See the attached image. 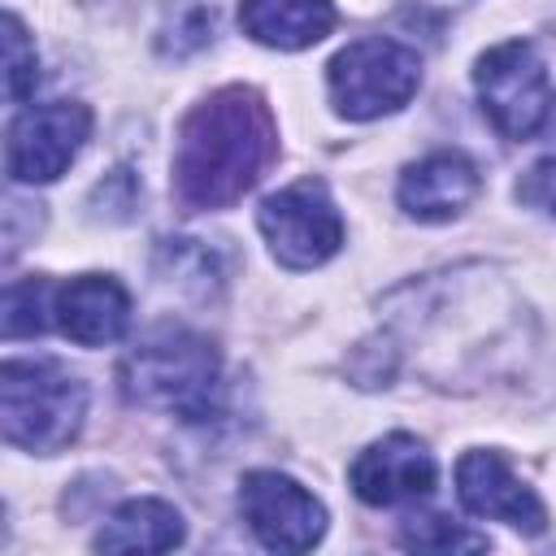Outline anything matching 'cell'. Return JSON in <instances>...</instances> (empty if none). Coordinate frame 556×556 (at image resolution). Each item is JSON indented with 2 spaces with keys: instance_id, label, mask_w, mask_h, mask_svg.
Here are the masks:
<instances>
[{
  "instance_id": "cell-1",
  "label": "cell",
  "mask_w": 556,
  "mask_h": 556,
  "mask_svg": "<svg viewBox=\"0 0 556 556\" xmlns=\"http://www.w3.org/2000/svg\"><path fill=\"white\" fill-rule=\"evenodd\" d=\"M278 156V126L261 91L222 87L200 100L174 148V191L187 208H230Z\"/></svg>"
},
{
  "instance_id": "cell-2",
  "label": "cell",
  "mask_w": 556,
  "mask_h": 556,
  "mask_svg": "<svg viewBox=\"0 0 556 556\" xmlns=\"http://www.w3.org/2000/svg\"><path fill=\"white\" fill-rule=\"evenodd\" d=\"M122 395L139 408H161L182 421H208L222 400L217 348L187 326H156L143 334L122 369Z\"/></svg>"
},
{
  "instance_id": "cell-3",
  "label": "cell",
  "mask_w": 556,
  "mask_h": 556,
  "mask_svg": "<svg viewBox=\"0 0 556 556\" xmlns=\"http://www.w3.org/2000/svg\"><path fill=\"white\" fill-rule=\"evenodd\" d=\"M87 417V387L52 361L0 365V421L4 439L22 452L52 456L70 447Z\"/></svg>"
},
{
  "instance_id": "cell-4",
  "label": "cell",
  "mask_w": 556,
  "mask_h": 556,
  "mask_svg": "<svg viewBox=\"0 0 556 556\" xmlns=\"http://www.w3.org/2000/svg\"><path fill=\"white\" fill-rule=\"evenodd\" d=\"M326 87L339 117L374 122L413 100V91L421 87V56L400 39H356L330 56Z\"/></svg>"
},
{
  "instance_id": "cell-5",
  "label": "cell",
  "mask_w": 556,
  "mask_h": 556,
  "mask_svg": "<svg viewBox=\"0 0 556 556\" xmlns=\"http://www.w3.org/2000/svg\"><path fill=\"white\" fill-rule=\"evenodd\" d=\"M473 87H478L482 113L504 139L521 143L543 130L547 109H552V87H547V65L534 52V43L508 39L482 52L473 70Z\"/></svg>"
},
{
  "instance_id": "cell-6",
  "label": "cell",
  "mask_w": 556,
  "mask_h": 556,
  "mask_svg": "<svg viewBox=\"0 0 556 556\" xmlns=\"http://www.w3.org/2000/svg\"><path fill=\"white\" fill-rule=\"evenodd\" d=\"M256 226H261L274 261L287 269H313V265L330 261L343 243V217L321 178H300V182L265 195L256 208Z\"/></svg>"
},
{
  "instance_id": "cell-7",
  "label": "cell",
  "mask_w": 556,
  "mask_h": 556,
  "mask_svg": "<svg viewBox=\"0 0 556 556\" xmlns=\"http://www.w3.org/2000/svg\"><path fill=\"white\" fill-rule=\"evenodd\" d=\"M87 135H91V109L78 100H52V104L22 109L9 126L4 169L22 187L52 182L74 165Z\"/></svg>"
},
{
  "instance_id": "cell-8",
  "label": "cell",
  "mask_w": 556,
  "mask_h": 556,
  "mask_svg": "<svg viewBox=\"0 0 556 556\" xmlns=\"http://www.w3.org/2000/svg\"><path fill=\"white\" fill-rule=\"evenodd\" d=\"M239 513L269 552H308L326 534L321 500L278 469H252L239 482Z\"/></svg>"
},
{
  "instance_id": "cell-9",
  "label": "cell",
  "mask_w": 556,
  "mask_h": 556,
  "mask_svg": "<svg viewBox=\"0 0 556 556\" xmlns=\"http://www.w3.org/2000/svg\"><path fill=\"white\" fill-rule=\"evenodd\" d=\"M352 491L374 508L426 500L434 491V456L413 434H387L352 460Z\"/></svg>"
},
{
  "instance_id": "cell-10",
  "label": "cell",
  "mask_w": 556,
  "mask_h": 556,
  "mask_svg": "<svg viewBox=\"0 0 556 556\" xmlns=\"http://www.w3.org/2000/svg\"><path fill=\"white\" fill-rule=\"evenodd\" d=\"M456 495L473 517L504 521V526L526 530V534H539L547 526V508L508 469V460L500 452H465L456 460Z\"/></svg>"
},
{
  "instance_id": "cell-11",
  "label": "cell",
  "mask_w": 556,
  "mask_h": 556,
  "mask_svg": "<svg viewBox=\"0 0 556 556\" xmlns=\"http://www.w3.org/2000/svg\"><path fill=\"white\" fill-rule=\"evenodd\" d=\"M52 321L78 348L117 343L130 326V295L109 274H78L52 291Z\"/></svg>"
},
{
  "instance_id": "cell-12",
  "label": "cell",
  "mask_w": 556,
  "mask_h": 556,
  "mask_svg": "<svg viewBox=\"0 0 556 556\" xmlns=\"http://www.w3.org/2000/svg\"><path fill=\"white\" fill-rule=\"evenodd\" d=\"M478 187V165L465 152H430L400 174L395 200L417 222H452L473 204Z\"/></svg>"
},
{
  "instance_id": "cell-13",
  "label": "cell",
  "mask_w": 556,
  "mask_h": 556,
  "mask_svg": "<svg viewBox=\"0 0 556 556\" xmlns=\"http://www.w3.org/2000/svg\"><path fill=\"white\" fill-rule=\"evenodd\" d=\"M239 26L265 48L300 52L334 30L330 0H239Z\"/></svg>"
},
{
  "instance_id": "cell-14",
  "label": "cell",
  "mask_w": 556,
  "mask_h": 556,
  "mask_svg": "<svg viewBox=\"0 0 556 556\" xmlns=\"http://www.w3.org/2000/svg\"><path fill=\"white\" fill-rule=\"evenodd\" d=\"M182 513L165 500H152V495H139V500H126L96 534V547L100 552H169L182 543Z\"/></svg>"
},
{
  "instance_id": "cell-15",
  "label": "cell",
  "mask_w": 556,
  "mask_h": 556,
  "mask_svg": "<svg viewBox=\"0 0 556 556\" xmlns=\"http://www.w3.org/2000/svg\"><path fill=\"white\" fill-rule=\"evenodd\" d=\"M213 39V4L208 0H174L161 22L156 48L165 56H187Z\"/></svg>"
},
{
  "instance_id": "cell-16",
  "label": "cell",
  "mask_w": 556,
  "mask_h": 556,
  "mask_svg": "<svg viewBox=\"0 0 556 556\" xmlns=\"http://www.w3.org/2000/svg\"><path fill=\"white\" fill-rule=\"evenodd\" d=\"M39 83V56L35 43L26 39V26L17 22V13L4 17V96L9 104H22Z\"/></svg>"
},
{
  "instance_id": "cell-17",
  "label": "cell",
  "mask_w": 556,
  "mask_h": 556,
  "mask_svg": "<svg viewBox=\"0 0 556 556\" xmlns=\"http://www.w3.org/2000/svg\"><path fill=\"white\" fill-rule=\"evenodd\" d=\"M48 282L43 278H17L4 287V339H30L48 326L43 313H52L43 304Z\"/></svg>"
},
{
  "instance_id": "cell-18",
  "label": "cell",
  "mask_w": 556,
  "mask_h": 556,
  "mask_svg": "<svg viewBox=\"0 0 556 556\" xmlns=\"http://www.w3.org/2000/svg\"><path fill=\"white\" fill-rule=\"evenodd\" d=\"M400 543L417 547V552H478V547H486V534L452 526L447 517H408Z\"/></svg>"
},
{
  "instance_id": "cell-19",
  "label": "cell",
  "mask_w": 556,
  "mask_h": 556,
  "mask_svg": "<svg viewBox=\"0 0 556 556\" xmlns=\"http://www.w3.org/2000/svg\"><path fill=\"white\" fill-rule=\"evenodd\" d=\"M543 135H552V139H556V100H552V109H547V122H543Z\"/></svg>"
}]
</instances>
